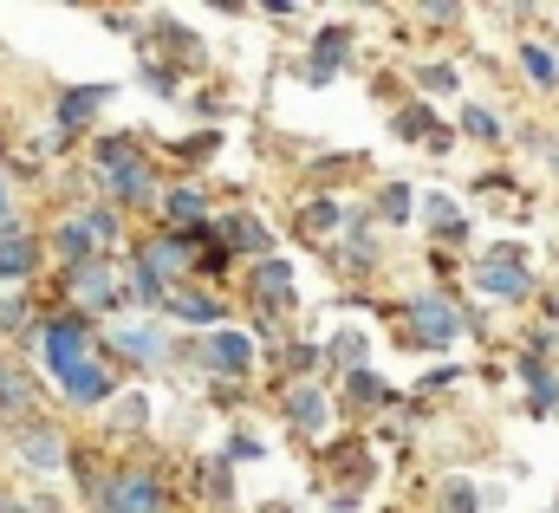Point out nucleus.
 Here are the masks:
<instances>
[{"mask_svg":"<svg viewBox=\"0 0 559 513\" xmlns=\"http://www.w3.org/2000/svg\"><path fill=\"white\" fill-rule=\"evenodd\" d=\"M481 293H495V299H521V293H527V266H514V260H488V266H481Z\"/></svg>","mask_w":559,"mask_h":513,"instance_id":"nucleus-10","label":"nucleus"},{"mask_svg":"<svg viewBox=\"0 0 559 513\" xmlns=\"http://www.w3.org/2000/svg\"><path fill=\"white\" fill-rule=\"evenodd\" d=\"M261 286H267V299H286V286H293V273H286L280 260H267V266H261Z\"/></svg>","mask_w":559,"mask_h":513,"instance_id":"nucleus-21","label":"nucleus"},{"mask_svg":"<svg viewBox=\"0 0 559 513\" xmlns=\"http://www.w3.org/2000/svg\"><path fill=\"white\" fill-rule=\"evenodd\" d=\"M0 215H7V195H0Z\"/></svg>","mask_w":559,"mask_h":513,"instance_id":"nucleus-25","label":"nucleus"},{"mask_svg":"<svg viewBox=\"0 0 559 513\" xmlns=\"http://www.w3.org/2000/svg\"><path fill=\"white\" fill-rule=\"evenodd\" d=\"M59 449H66V442H59V429H46V422H26V436H20V455H26V468H46V475H52V468L66 462Z\"/></svg>","mask_w":559,"mask_h":513,"instance_id":"nucleus-7","label":"nucleus"},{"mask_svg":"<svg viewBox=\"0 0 559 513\" xmlns=\"http://www.w3.org/2000/svg\"><path fill=\"white\" fill-rule=\"evenodd\" d=\"M98 508L105 513H163V488L150 481V475H118V481H105L98 488Z\"/></svg>","mask_w":559,"mask_h":513,"instance_id":"nucleus-3","label":"nucleus"},{"mask_svg":"<svg viewBox=\"0 0 559 513\" xmlns=\"http://www.w3.org/2000/svg\"><path fill=\"white\" fill-rule=\"evenodd\" d=\"M39 351H46L52 378H66L72 365H85V358H92V332H85V319H46V325H39Z\"/></svg>","mask_w":559,"mask_h":513,"instance_id":"nucleus-2","label":"nucleus"},{"mask_svg":"<svg viewBox=\"0 0 559 513\" xmlns=\"http://www.w3.org/2000/svg\"><path fill=\"white\" fill-rule=\"evenodd\" d=\"M33 260H39L33 235H7V241H0V279H26V273H33Z\"/></svg>","mask_w":559,"mask_h":513,"instance_id":"nucleus-12","label":"nucleus"},{"mask_svg":"<svg viewBox=\"0 0 559 513\" xmlns=\"http://www.w3.org/2000/svg\"><path fill=\"white\" fill-rule=\"evenodd\" d=\"M111 345H118L124 358H138V365H156V358H163V332H156V325H118Z\"/></svg>","mask_w":559,"mask_h":513,"instance_id":"nucleus-9","label":"nucleus"},{"mask_svg":"<svg viewBox=\"0 0 559 513\" xmlns=\"http://www.w3.org/2000/svg\"><path fill=\"white\" fill-rule=\"evenodd\" d=\"M98 105H105V85H85V92H66V98H59V124H85V118H92V111H98Z\"/></svg>","mask_w":559,"mask_h":513,"instance_id":"nucleus-13","label":"nucleus"},{"mask_svg":"<svg viewBox=\"0 0 559 513\" xmlns=\"http://www.w3.org/2000/svg\"><path fill=\"white\" fill-rule=\"evenodd\" d=\"M98 176L118 202H143L150 195V156H143L131 136H105L98 143Z\"/></svg>","mask_w":559,"mask_h":513,"instance_id":"nucleus-1","label":"nucleus"},{"mask_svg":"<svg viewBox=\"0 0 559 513\" xmlns=\"http://www.w3.org/2000/svg\"><path fill=\"white\" fill-rule=\"evenodd\" d=\"M411 332H417L423 345H449L462 325H455V312H449L442 299H417V306H411Z\"/></svg>","mask_w":559,"mask_h":513,"instance_id":"nucleus-6","label":"nucleus"},{"mask_svg":"<svg viewBox=\"0 0 559 513\" xmlns=\"http://www.w3.org/2000/svg\"><path fill=\"white\" fill-rule=\"evenodd\" d=\"M169 306H176V312H182V319H202V325H209V319H215V299H195V293H176V299H169Z\"/></svg>","mask_w":559,"mask_h":513,"instance_id":"nucleus-19","label":"nucleus"},{"mask_svg":"<svg viewBox=\"0 0 559 513\" xmlns=\"http://www.w3.org/2000/svg\"><path fill=\"white\" fill-rule=\"evenodd\" d=\"M462 124L475 130V136H495V118H488V111H475V105H468V111H462Z\"/></svg>","mask_w":559,"mask_h":513,"instance_id":"nucleus-23","label":"nucleus"},{"mask_svg":"<svg viewBox=\"0 0 559 513\" xmlns=\"http://www.w3.org/2000/svg\"><path fill=\"white\" fill-rule=\"evenodd\" d=\"M293 422H306V429H319V422H325V403H319V390H293Z\"/></svg>","mask_w":559,"mask_h":513,"instance_id":"nucleus-14","label":"nucleus"},{"mask_svg":"<svg viewBox=\"0 0 559 513\" xmlns=\"http://www.w3.org/2000/svg\"><path fill=\"white\" fill-rule=\"evenodd\" d=\"M228 241H235V248H254V254H261V248H267V228H261V222H228Z\"/></svg>","mask_w":559,"mask_h":513,"instance_id":"nucleus-17","label":"nucleus"},{"mask_svg":"<svg viewBox=\"0 0 559 513\" xmlns=\"http://www.w3.org/2000/svg\"><path fill=\"white\" fill-rule=\"evenodd\" d=\"M169 215H176V222H195V215H202V195H195V189H176V195H169Z\"/></svg>","mask_w":559,"mask_h":513,"instance_id":"nucleus-20","label":"nucleus"},{"mask_svg":"<svg viewBox=\"0 0 559 513\" xmlns=\"http://www.w3.org/2000/svg\"><path fill=\"white\" fill-rule=\"evenodd\" d=\"M0 409L7 416H33V378L13 371V365H0Z\"/></svg>","mask_w":559,"mask_h":513,"instance_id":"nucleus-11","label":"nucleus"},{"mask_svg":"<svg viewBox=\"0 0 559 513\" xmlns=\"http://www.w3.org/2000/svg\"><path fill=\"white\" fill-rule=\"evenodd\" d=\"M338 52H345V33H325V39H319V59H312V79H332Z\"/></svg>","mask_w":559,"mask_h":513,"instance_id":"nucleus-15","label":"nucleus"},{"mask_svg":"<svg viewBox=\"0 0 559 513\" xmlns=\"http://www.w3.org/2000/svg\"><path fill=\"white\" fill-rule=\"evenodd\" d=\"M442 513H475V488L468 481H449L442 488Z\"/></svg>","mask_w":559,"mask_h":513,"instance_id":"nucleus-18","label":"nucleus"},{"mask_svg":"<svg viewBox=\"0 0 559 513\" xmlns=\"http://www.w3.org/2000/svg\"><path fill=\"white\" fill-rule=\"evenodd\" d=\"M72 299H79V306H98V312H105V306L118 299V273H111L105 260H85V266H72Z\"/></svg>","mask_w":559,"mask_h":513,"instance_id":"nucleus-4","label":"nucleus"},{"mask_svg":"<svg viewBox=\"0 0 559 513\" xmlns=\"http://www.w3.org/2000/svg\"><path fill=\"white\" fill-rule=\"evenodd\" d=\"M59 384H66V396H72V403H105V396H111V378H105V365H92V358H85V365H72Z\"/></svg>","mask_w":559,"mask_h":513,"instance_id":"nucleus-8","label":"nucleus"},{"mask_svg":"<svg viewBox=\"0 0 559 513\" xmlns=\"http://www.w3.org/2000/svg\"><path fill=\"white\" fill-rule=\"evenodd\" d=\"M521 65H527V72H534L540 85H559V65L547 59V52H540V46H521Z\"/></svg>","mask_w":559,"mask_h":513,"instance_id":"nucleus-16","label":"nucleus"},{"mask_svg":"<svg viewBox=\"0 0 559 513\" xmlns=\"http://www.w3.org/2000/svg\"><path fill=\"white\" fill-rule=\"evenodd\" d=\"M365 345H371L365 332H345V338H338V358H345V365H365Z\"/></svg>","mask_w":559,"mask_h":513,"instance_id":"nucleus-22","label":"nucleus"},{"mask_svg":"<svg viewBox=\"0 0 559 513\" xmlns=\"http://www.w3.org/2000/svg\"><path fill=\"white\" fill-rule=\"evenodd\" d=\"M202 365H209V371H248V365H254V338H241V332H215V338L202 345Z\"/></svg>","mask_w":559,"mask_h":513,"instance_id":"nucleus-5","label":"nucleus"},{"mask_svg":"<svg viewBox=\"0 0 559 513\" xmlns=\"http://www.w3.org/2000/svg\"><path fill=\"white\" fill-rule=\"evenodd\" d=\"M20 319H26V306L20 299H0V325H20Z\"/></svg>","mask_w":559,"mask_h":513,"instance_id":"nucleus-24","label":"nucleus"}]
</instances>
